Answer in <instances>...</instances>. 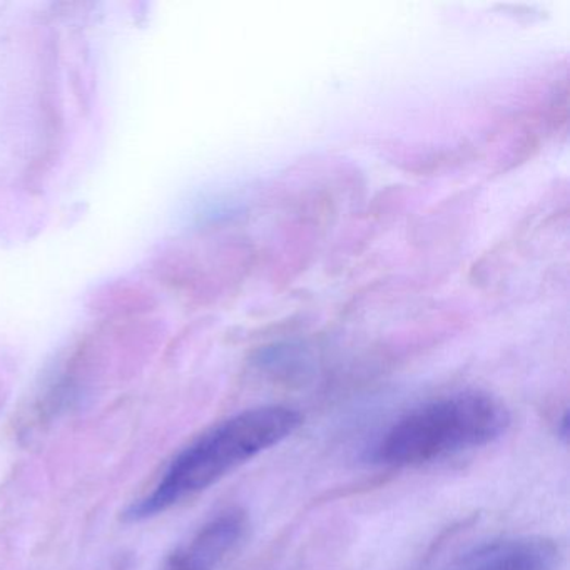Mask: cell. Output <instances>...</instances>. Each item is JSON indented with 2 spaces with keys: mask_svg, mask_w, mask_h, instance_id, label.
<instances>
[{
  "mask_svg": "<svg viewBox=\"0 0 570 570\" xmlns=\"http://www.w3.org/2000/svg\"><path fill=\"white\" fill-rule=\"evenodd\" d=\"M304 417L289 406H258L226 418L186 447L150 496L126 512L128 521H144L203 492L229 472L295 434Z\"/></svg>",
  "mask_w": 570,
  "mask_h": 570,
  "instance_id": "cell-1",
  "label": "cell"
},
{
  "mask_svg": "<svg viewBox=\"0 0 570 570\" xmlns=\"http://www.w3.org/2000/svg\"><path fill=\"white\" fill-rule=\"evenodd\" d=\"M510 425L506 406L480 392L431 400L395 421L371 450L377 464L406 467L500 439Z\"/></svg>",
  "mask_w": 570,
  "mask_h": 570,
  "instance_id": "cell-2",
  "label": "cell"
},
{
  "mask_svg": "<svg viewBox=\"0 0 570 570\" xmlns=\"http://www.w3.org/2000/svg\"><path fill=\"white\" fill-rule=\"evenodd\" d=\"M248 515L241 509L223 510L193 537L178 547L169 570H223L247 538Z\"/></svg>",
  "mask_w": 570,
  "mask_h": 570,
  "instance_id": "cell-3",
  "label": "cell"
},
{
  "mask_svg": "<svg viewBox=\"0 0 570 570\" xmlns=\"http://www.w3.org/2000/svg\"><path fill=\"white\" fill-rule=\"evenodd\" d=\"M557 559V547L546 538H507L472 550L452 570H556Z\"/></svg>",
  "mask_w": 570,
  "mask_h": 570,
  "instance_id": "cell-4",
  "label": "cell"
}]
</instances>
